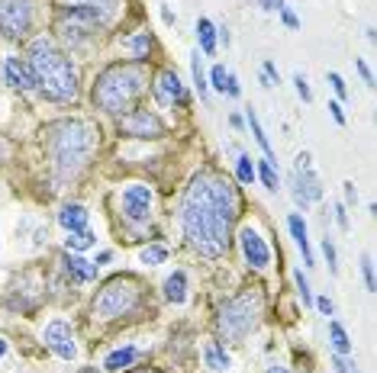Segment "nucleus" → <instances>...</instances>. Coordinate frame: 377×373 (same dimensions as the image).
Segmentation results:
<instances>
[{
  "instance_id": "nucleus-44",
  "label": "nucleus",
  "mask_w": 377,
  "mask_h": 373,
  "mask_svg": "<svg viewBox=\"0 0 377 373\" xmlns=\"http://www.w3.org/2000/svg\"><path fill=\"white\" fill-rule=\"evenodd\" d=\"M358 65V71H361V77H364V84H368V87H374V74H371V68L364 62H355Z\"/></svg>"
},
{
  "instance_id": "nucleus-19",
  "label": "nucleus",
  "mask_w": 377,
  "mask_h": 373,
  "mask_svg": "<svg viewBox=\"0 0 377 373\" xmlns=\"http://www.w3.org/2000/svg\"><path fill=\"white\" fill-rule=\"evenodd\" d=\"M136 357H139V351H136L133 345L116 347V351H113V354H106V360H104V370H110V373L126 370V367H133V364H136Z\"/></svg>"
},
{
  "instance_id": "nucleus-12",
  "label": "nucleus",
  "mask_w": 377,
  "mask_h": 373,
  "mask_svg": "<svg viewBox=\"0 0 377 373\" xmlns=\"http://www.w3.org/2000/svg\"><path fill=\"white\" fill-rule=\"evenodd\" d=\"M155 100H158L161 106H175V104L187 100V90H184L177 71H161L158 74V81H155Z\"/></svg>"
},
{
  "instance_id": "nucleus-17",
  "label": "nucleus",
  "mask_w": 377,
  "mask_h": 373,
  "mask_svg": "<svg viewBox=\"0 0 377 373\" xmlns=\"http://www.w3.org/2000/svg\"><path fill=\"white\" fill-rule=\"evenodd\" d=\"M65 7H87L100 16L104 23H110L119 10V0H65Z\"/></svg>"
},
{
  "instance_id": "nucleus-4",
  "label": "nucleus",
  "mask_w": 377,
  "mask_h": 373,
  "mask_svg": "<svg viewBox=\"0 0 377 373\" xmlns=\"http://www.w3.org/2000/svg\"><path fill=\"white\" fill-rule=\"evenodd\" d=\"M148 87V68L142 62H116L97 77L94 84V106L110 116L133 110V104Z\"/></svg>"
},
{
  "instance_id": "nucleus-49",
  "label": "nucleus",
  "mask_w": 377,
  "mask_h": 373,
  "mask_svg": "<svg viewBox=\"0 0 377 373\" xmlns=\"http://www.w3.org/2000/svg\"><path fill=\"white\" fill-rule=\"evenodd\" d=\"M161 16H165V23H175V13H171L168 7H161Z\"/></svg>"
},
{
  "instance_id": "nucleus-45",
  "label": "nucleus",
  "mask_w": 377,
  "mask_h": 373,
  "mask_svg": "<svg viewBox=\"0 0 377 373\" xmlns=\"http://www.w3.org/2000/svg\"><path fill=\"white\" fill-rule=\"evenodd\" d=\"M329 113H332V119L339 126H345V113H342V106H339V104H329Z\"/></svg>"
},
{
  "instance_id": "nucleus-35",
  "label": "nucleus",
  "mask_w": 377,
  "mask_h": 373,
  "mask_svg": "<svg viewBox=\"0 0 377 373\" xmlns=\"http://www.w3.org/2000/svg\"><path fill=\"white\" fill-rule=\"evenodd\" d=\"M126 219L129 222H148V206H126Z\"/></svg>"
},
{
  "instance_id": "nucleus-51",
  "label": "nucleus",
  "mask_w": 377,
  "mask_h": 373,
  "mask_svg": "<svg viewBox=\"0 0 377 373\" xmlns=\"http://www.w3.org/2000/svg\"><path fill=\"white\" fill-rule=\"evenodd\" d=\"M4 354H7V341L0 338V357H4Z\"/></svg>"
},
{
  "instance_id": "nucleus-40",
  "label": "nucleus",
  "mask_w": 377,
  "mask_h": 373,
  "mask_svg": "<svg viewBox=\"0 0 377 373\" xmlns=\"http://www.w3.org/2000/svg\"><path fill=\"white\" fill-rule=\"evenodd\" d=\"M329 84H332V90H335V94H339V97H349V90H345V81H342V77H339V74H335V71H332V74H329Z\"/></svg>"
},
{
  "instance_id": "nucleus-42",
  "label": "nucleus",
  "mask_w": 377,
  "mask_h": 373,
  "mask_svg": "<svg viewBox=\"0 0 377 373\" xmlns=\"http://www.w3.org/2000/svg\"><path fill=\"white\" fill-rule=\"evenodd\" d=\"M261 10H268V13H280L284 10V0H258Z\"/></svg>"
},
{
  "instance_id": "nucleus-20",
  "label": "nucleus",
  "mask_w": 377,
  "mask_h": 373,
  "mask_svg": "<svg viewBox=\"0 0 377 373\" xmlns=\"http://www.w3.org/2000/svg\"><path fill=\"white\" fill-rule=\"evenodd\" d=\"M203 360H207L209 370H229V354H226V347L219 345V341H209L207 347H203Z\"/></svg>"
},
{
  "instance_id": "nucleus-33",
  "label": "nucleus",
  "mask_w": 377,
  "mask_h": 373,
  "mask_svg": "<svg viewBox=\"0 0 377 373\" xmlns=\"http://www.w3.org/2000/svg\"><path fill=\"white\" fill-rule=\"evenodd\" d=\"M293 84H297V97H300L303 104H310V100H313V90H310L307 77H303V74H293Z\"/></svg>"
},
{
  "instance_id": "nucleus-22",
  "label": "nucleus",
  "mask_w": 377,
  "mask_h": 373,
  "mask_svg": "<svg viewBox=\"0 0 377 373\" xmlns=\"http://www.w3.org/2000/svg\"><path fill=\"white\" fill-rule=\"evenodd\" d=\"M97 245V235H94L91 228H81V232H68V238H65V248L71 251V255H77V251H87Z\"/></svg>"
},
{
  "instance_id": "nucleus-32",
  "label": "nucleus",
  "mask_w": 377,
  "mask_h": 373,
  "mask_svg": "<svg viewBox=\"0 0 377 373\" xmlns=\"http://www.w3.org/2000/svg\"><path fill=\"white\" fill-rule=\"evenodd\" d=\"M361 274H364V286H368V293H374V257L364 255L361 257Z\"/></svg>"
},
{
  "instance_id": "nucleus-6",
  "label": "nucleus",
  "mask_w": 377,
  "mask_h": 373,
  "mask_svg": "<svg viewBox=\"0 0 377 373\" xmlns=\"http://www.w3.org/2000/svg\"><path fill=\"white\" fill-rule=\"evenodd\" d=\"M258 318H261V296L248 290V293H239V296L226 299V303L219 306L217 325L226 341H242L245 335L258 325Z\"/></svg>"
},
{
  "instance_id": "nucleus-47",
  "label": "nucleus",
  "mask_w": 377,
  "mask_h": 373,
  "mask_svg": "<svg viewBox=\"0 0 377 373\" xmlns=\"http://www.w3.org/2000/svg\"><path fill=\"white\" fill-rule=\"evenodd\" d=\"M7 158H10V145L0 138V161H7Z\"/></svg>"
},
{
  "instance_id": "nucleus-41",
  "label": "nucleus",
  "mask_w": 377,
  "mask_h": 373,
  "mask_svg": "<svg viewBox=\"0 0 377 373\" xmlns=\"http://www.w3.org/2000/svg\"><path fill=\"white\" fill-rule=\"evenodd\" d=\"M280 20H284V26L287 29H300V20H297V13H290V10H280Z\"/></svg>"
},
{
  "instance_id": "nucleus-1",
  "label": "nucleus",
  "mask_w": 377,
  "mask_h": 373,
  "mask_svg": "<svg viewBox=\"0 0 377 373\" xmlns=\"http://www.w3.org/2000/svg\"><path fill=\"white\" fill-rule=\"evenodd\" d=\"M239 213L236 186L213 171H203L190 180L181 203V226L190 248L203 257H219L229 248V228Z\"/></svg>"
},
{
  "instance_id": "nucleus-53",
  "label": "nucleus",
  "mask_w": 377,
  "mask_h": 373,
  "mask_svg": "<svg viewBox=\"0 0 377 373\" xmlns=\"http://www.w3.org/2000/svg\"><path fill=\"white\" fill-rule=\"evenodd\" d=\"M142 373H155V370H142Z\"/></svg>"
},
{
  "instance_id": "nucleus-14",
  "label": "nucleus",
  "mask_w": 377,
  "mask_h": 373,
  "mask_svg": "<svg viewBox=\"0 0 377 373\" xmlns=\"http://www.w3.org/2000/svg\"><path fill=\"white\" fill-rule=\"evenodd\" d=\"M65 270H68L71 280H77V284H91V280H97V264L84 261V257L77 255H65Z\"/></svg>"
},
{
  "instance_id": "nucleus-10",
  "label": "nucleus",
  "mask_w": 377,
  "mask_h": 373,
  "mask_svg": "<svg viewBox=\"0 0 377 373\" xmlns=\"http://www.w3.org/2000/svg\"><path fill=\"white\" fill-rule=\"evenodd\" d=\"M45 347L62 360H75L77 345H75V332L68 322H49L45 325Z\"/></svg>"
},
{
  "instance_id": "nucleus-9",
  "label": "nucleus",
  "mask_w": 377,
  "mask_h": 373,
  "mask_svg": "<svg viewBox=\"0 0 377 373\" xmlns=\"http://www.w3.org/2000/svg\"><path fill=\"white\" fill-rule=\"evenodd\" d=\"M119 132L133 138H158V135H165V123L148 110H133L119 119Z\"/></svg>"
},
{
  "instance_id": "nucleus-26",
  "label": "nucleus",
  "mask_w": 377,
  "mask_h": 373,
  "mask_svg": "<svg viewBox=\"0 0 377 373\" xmlns=\"http://www.w3.org/2000/svg\"><path fill=\"white\" fill-rule=\"evenodd\" d=\"M248 126H251V135H255V142L261 145V152H265V158L268 161H274V148H271V142H268V135H265V129H261V123H258V116H255V110H248Z\"/></svg>"
},
{
  "instance_id": "nucleus-46",
  "label": "nucleus",
  "mask_w": 377,
  "mask_h": 373,
  "mask_svg": "<svg viewBox=\"0 0 377 373\" xmlns=\"http://www.w3.org/2000/svg\"><path fill=\"white\" fill-rule=\"evenodd\" d=\"M345 200H349V203H358V190H355V184H351V180H345Z\"/></svg>"
},
{
  "instance_id": "nucleus-36",
  "label": "nucleus",
  "mask_w": 377,
  "mask_h": 373,
  "mask_svg": "<svg viewBox=\"0 0 377 373\" xmlns=\"http://www.w3.org/2000/svg\"><path fill=\"white\" fill-rule=\"evenodd\" d=\"M332 213H335V226L342 228V232H349V226H351V222H349V213H345V206H342V203H335V206H332Z\"/></svg>"
},
{
  "instance_id": "nucleus-43",
  "label": "nucleus",
  "mask_w": 377,
  "mask_h": 373,
  "mask_svg": "<svg viewBox=\"0 0 377 373\" xmlns=\"http://www.w3.org/2000/svg\"><path fill=\"white\" fill-rule=\"evenodd\" d=\"M265 77L271 81V87H274V84H280V71L274 68V62H265Z\"/></svg>"
},
{
  "instance_id": "nucleus-31",
  "label": "nucleus",
  "mask_w": 377,
  "mask_h": 373,
  "mask_svg": "<svg viewBox=\"0 0 377 373\" xmlns=\"http://www.w3.org/2000/svg\"><path fill=\"white\" fill-rule=\"evenodd\" d=\"M165 257H168V248H161V245H152V248H146L142 251V261L146 264H165Z\"/></svg>"
},
{
  "instance_id": "nucleus-34",
  "label": "nucleus",
  "mask_w": 377,
  "mask_h": 373,
  "mask_svg": "<svg viewBox=\"0 0 377 373\" xmlns=\"http://www.w3.org/2000/svg\"><path fill=\"white\" fill-rule=\"evenodd\" d=\"M226 74H229V71L223 68V65H213V71H209V81H213V87L219 90V94H223V84H226Z\"/></svg>"
},
{
  "instance_id": "nucleus-13",
  "label": "nucleus",
  "mask_w": 377,
  "mask_h": 373,
  "mask_svg": "<svg viewBox=\"0 0 377 373\" xmlns=\"http://www.w3.org/2000/svg\"><path fill=\"white\" fill-rule=\"evenodd\" d=\"M4 74H7V84H10V87L23 90V94L35 90V77H33V71H29V65H23L20 58H7V62H4Z\"/></svg>"
},
{
  "instance_id": "nucleus-52",
  "label": "nucleus",
  "mask_w": 377,
  "mask_h": 373,
  "mask_svg": "<svg viewBox=\"0 0 377 373\" xmlns=\"http://www.w3.org/2000/svg\"><path fill=\"white\" fill-rule=\"evenodd\" d=\"M81 373H100V370H94V367H84V370Z\"/></svg>"
},
{
  "instance_id": "nucleus-48",
  "label": "nucleus",
  "mask_w": 377,
  "mask_h": 373,
  "mask_svg": "<svg viewBox=\"0 0 377 373\" xmlns=\"http://www.w3.org/2000/svg\"><path fill=\"white\" fill-rule=\"evenodd\" d=\"M110 251H100V255H97V261H94V264H97V267H100V264H106V261H110Z\"/></svg>"
},
{
  "instance_id": "nucleus-8",
  "label": "nucleus",
  "mask_w": 377,
  "mask_h": 373,
  "mask_svg": "<svg viewBox=\"0 0 377 373\" xmlns=\"http://www.w3.org/2000/svg\"><path fill=\"white\" fill-rule=\"evenodd\" d=\"M33 29V0H0V33L23 39Z\"/></svg>"
},
{
  "instance_id": "nucleus-23",
  "label": "nucleus",
  "mask_w": 377,
  "mask_h": 373,
  "mask_svg": "<svg viewBox=\"0 0 377 373\" xmlns=\"http://www.w3.org/2000/svg\"><path fill=\"white\" fill-rule=\"evenodd\" d=\"M123 206H152V190L142 184H133L123 190Z\"/></svg>"
},
{
  "instance_id": "nucleus-16",
  "label": "nucleus",
  "mask_w": 377,
  "mask_h": 373,
  "mask_svg": "<svg viewBox=\"0 0 377 373\" xmlns=\"http://www.w3.org/2000/svg\"><path fill=\"white\" fill-rule=\"evenodd\" d=\"M58 222H62L65 232H81V228H87V209L81 203H68L58 213Z\"/></svg>"
},
{
  "instance_id": "nucleus-30",
  "label": "nucleus",
  "mask_w": 377,
  "mask_h": 373,
  "mask_svg": "<svg viewBox=\"0 0 377 373\" xmlns=\"http://www.w3.org/2000/svg\"><path fill=\"white\" fill-rule=\"evenodd\" d=\"M293 280H297V293H300L303 306H313V293H310V280L303 277V270H297V274H293Z\"/></svg>"
},
{
  "instance_id": "nucleus-38",
  "label": "nucleus",
  "mask_w": 377,
  "mask_h": 373,
  "mask_svg": "<svg viewBox=\"0 0 377 373\" xmlns=\"http://www.w3.org/2000/svg\"><path fill=\"white\" fill-rule=\"evenodd\" d=\"M322 255H326V261H329V270H332V274H339V264H335V245L329 242H322Z\"/></svg>"
},
{
  "instance_id": "nucleus-39",
  "label": "nucleus",
  "mask_w": 377,
  "mask_h": 373,
  "mask_svg": "<svg viewBox=\"0 0 377 373\" xmlns=\"http://www.w3.org/2000/svg\"><path fill=\"white\" fill-rule=\"evenodd\" d=\"M313 306L322 312V316H335V303H332L329 296H316V299H313Z\"/></svg>"
},
{
  "instance_id": "nucleus-5",
  "label": "nucleus",
  "mask_w": 377,
  "mask_h": 373,
  "mask_svg": "<svg viewBox=\"0 0 377 373\" xmlns=\"http://www.w3.org/2000/svg\"><path fill=\"white\" fill-rule=\"evenodd\" d=\"M142 296H146V290H142V284L136 277H129V274L113 277V280L104 284V290L97 293V299H94V316L104 318V322L133 316V312L142 309Z\"/></svg>"
},
{
  "instance_id": "nucleus-29",
  "label": "nucleus",
  "mask_w": 377,
  "mask_h": 373,
  "mask_svg": "<svg viewBox=\"0 0 377 373\" xmlns=\"http://www.w3.org/2000/svg\"><path fill=\"white\" fill-rule=\"evenodd\" d=\"M236 177H239V184H251L255 180V165H251L248 155H239L236 158Z\"/></svg>"
},
{
  "instance_id": "nucleus-50",
  "label": "nucleus",
  "mask_w": 377,
  "mask_h": 373,
  "mask_svg": "<svg viewBox=\"0 0 377 373\" xmlns=\"http://www.w3.org/2000/svg\"><path fill=\"white\" fill-rule=\"evenodd\" d=\"M268 373H290V370H287V367H280V364H278V367H271V370H268Z\"/></svg>"
},
{
  "instance_id": "nucleus-15",
  "label": "nucleus",
  "mask_w": 377,
  "mask_h": 373,
  "mask_svg": "<svg viewBox=\"0 0 377 373\" xmlns=\"http://www.w3.org/2000/svg\"><path fill=\"white\" fill-rule=\"evenodd\" d=\"M287 228H290L293 242H297V248L303 251V264H310L313 267V251H310V238H307V222H303L300 213H293L290 219H287Z\"/></svg>"
},
{
  "instance_id": "nucleus-24",
  "label": "nucleus",
  "mask_w": 377,
  "mask_h": 373,
  "mask_svg": "<svg viewBox=\"0 0 377 373\" xmlns=\"http://www.w3.org/2000/svg\"><path fill=\"white\" fill-rule=\"evenodd\" d=\"M123 45H126L129 52H133V58H136V62H146V58H148V52H152V35H148V33H136L133 39H126Z\"/></svg>"
},
{
  "instance_id": "nucleus-11",
  "label": "nucleus",
  "mask_w": 377,
  "mask_h": 373,
  "mask_svg": "<svg viewBox=\"0 0 377 373\" xmlns=\"http://www.w3.org/2000/svg\"><path fill=\"white\" fill-rule=\"evenodd\" d=\"M239 245H242V255H245V261L251 264L255 270H265L268 264H271V251H268V245H265V238L255 232L251 226H245L242 232H239Z\"/></svg>"
},
{
  "instance_id": "nucleus-7",
  "label": "nucleus",
  "mask_w": 377,
  "mask_h": 373,
  "mask_svg": "<svg viewBox=\"0 0 377 373\" xmlns=\"http://www.w3.org/2000/svg\"><path fill=\"white\" fill-rule=\"evenodd\" d=\"M290 194H293V203L297 206L307 209L310 203L322 200V184L313 171V158L310 152H300L297 155V165H293V174H290Z\"/></svg>"
},
{
  "instance_id": "nucleus-27",
  "label": "nucleus",
  "mask_w": 377,
  "mask_h": 373,
  "mask_svg": "<svg viewBox=\"0 0 377 373\" xmlns=\"http://www.w3.org/2000/svg\"><path fill=\"white\" fill-rule=\"evenodd\" d=\"M190 71H194V87H197V94H200V100H207L209 97V84H207V74H203L200 52H194V55H190Z\"/></svg>"
},
{
  "instance_id": "nucleus-18",
  "label": "nucleus",
  "mask_w": 377,
  "mask_h": 373,
  "mask_svg": "<svg viewBox=\"0 0 377 373\" xmlns=\"http://www.w3.org/2000/svg\"><path fill=\"white\" fill-rule=\"evenodd\" d=\"M165 299L175 306H181L184 299H187V274H184V270H175V274L165 280Z\"/></svg>"
},
{
  "instance_id": "nucleus-21",
  "label": "nucleus",
  "mask_w": 377,
  "mask_h": 373,
  "mask_svg": "<svg viewBox=\"0 0 377 373\" xmlns=\"http://www.w3.org/2000/svg\"><path fill=\"white\" fill-rule=\"evenodd\" d=\"M197 39H200L203 55H213V52H217V26H213L207 16L197 20Z\"/></svg>"
},
{
  "instance_id": "nucleus-2",
  "label": "nucleus",
  "mask_w": 377,
  "mask_h": 373,
  "mask_svg": "<svg viewBox=\"0 0 377 373\" xmlns=\"http://www.w3.org/2000/svg\"><path fill=\"white\" fill-rule=\"evenodd\" d=\"M29 71L35 77V90L45 100L71 104L77 97V71L71 58L58 49L49 35H39L29 45Z\"/></svg>"
},
{
  "instance_id": "nucleus-37",
  "label": "nucleus",
  "mask_w": 377,
  "mask_h": 373,
  "mask_svg": "<svg viewBox=\"0 0 377 373\" xmlns=\"http://www.w3.org/2000/svg\"><path fill=\"white\" fill-rule=\"evenodd\" d=\"M223 94H226V97H232V100H239V94H242V90H239V81H236V74H226Z\"/></svg>"
},
{
  "instance_id": "nucleus-28",
  "label": "nucleus",
  "mask_w": 377,
  "mask_h": 373,
  "mask_svg": "<svg viewBox=\"0 0 377 373\" xmlns=\"http://www.w3.org/2000/svg\"><path fill=\"white\" fill-rule=\"evenodd\" d=\"M329 338H332V347H335V354H349L351 351V341H349V335H345V328L339 322H329Z\"/></svg>"
},
{
  "instance_id": "nucleus-3",
  "label": "nucleus",
  "mask_w": 377,
  "mask_h": 373,
  "mask_svg": "<svg viewBox=\"0 0 377 373\" xmlns=\"http://www.w3.org/2000/svg\"><path fill=\"white\" fill-rule=\"evenodd\" d=\"M45 145L52 155V167L62 180H71L81 174V167L87 165L94 145H97V132L91 123L84 119H62V123H52L45 132Z\"/></svg>"
},
{
  "instance_id": "nucleus-25",
  "label": "nucleus",
  "mask_w": 377,
  "mask_h": 373,
  "mask_svg": "<svg viewBox=\"0 0 377 373\" xmlns=\"http://www.w3.org/2000/svg\"><path fill=\"white\" fill-rule=\"evenodd\" d=\"M255 177H261V184L268 186V190H278L280 186V174H278V167H274V161H258L255 165Z\"/></svg>"
}]
</instances>
